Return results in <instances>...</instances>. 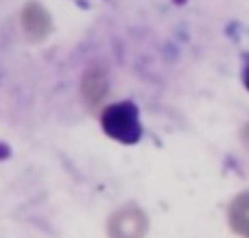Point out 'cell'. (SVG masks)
Returning <instances> with one entry per match:
<instances>
[{
	"mask_svg": "<svg viewBox=\"0 0 249 238\" xmlns=\"http://www.w3.org/2000/svg\"><path fill=\"white\" fill-rule=\"evenodd\" d=\"M101 127L105 136L127 147H133L142 140L140 109L133 101H118L107 105L101 114Z\"/></svg>",
	"mask_w": 249,
	"mask_h": 238,
	"instance_id": "1",
	"label": "cell"
},
{
	"mask_svg": "<svg viewBox=\"0 0 249 238\" xmlns=\"http://www.w3.org/2000/svg\"><path fill=\"white\" fill-rule=\"evenodd\" d=\"M173 2H175V4H179V7H181V4H186V0H173Z\"/></svg>",
	"mask_w": 249,
	"mask_h": 238,
	"instance_id": "3",
	"label": "cell"
},
{
	"mask_svg": "<svg viewBox=\"0 0 249 238\" xmlns=\"http://www.w3.org/2000/svg\"><path fill=\"white\" fill-rule=\"evenodd\" d=\"M243 83H245V87H247V92H249V57H247V61H245V68H243Z\"/></svg>",
	"mask_w": 249,
	"mask_h": 238,
	"instance_id": "2",
	"label": "cell"
}]
</instances>
